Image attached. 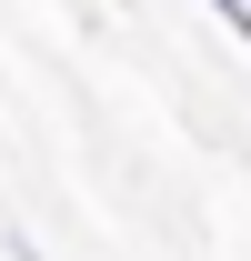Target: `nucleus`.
<instances>
[{"label":"nucleus","instance_id":"f257e3e1","mask_svg":"<svg viewBox=\"0 0 251 261\" xmlns=\"http://www.w3.org/2000/svg\"><path fill=\"white\" fill-rule=\"evenodd\" d=\"M201 10H211V20H231V40L251 50V0H201Z\"/></svg>","mask_w":251,"mask_h":261},{"label":"nucleus","instance_id":"f03ea898","mask_svg":"<svg viewBox=\"0 0 251 261\" xmlns=\"http://www.w3.org/2000/svg\"><path fill=\"white\" fill-rule=\"evenodd\" d=\"M10 261H51V251H40V241H31V231H10Z\"/></svg>","mask_w":251,"mask_h":261}]
</instances>
